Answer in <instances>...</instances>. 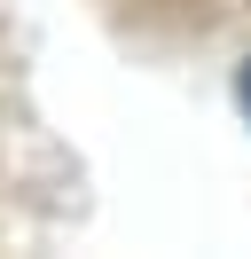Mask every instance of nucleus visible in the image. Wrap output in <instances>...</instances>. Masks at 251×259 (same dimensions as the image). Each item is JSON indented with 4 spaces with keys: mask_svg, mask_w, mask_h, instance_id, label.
<instances>
[{
    "mask_svg": "<svg viewBox=\"0 0 251 259\" xmlns=\"http://www.w3.org/2000/svg\"><path fill=\"white\" fill-rule=\"evenodd\" d=\"M235 95H243V118H251V63H243V79H235Z\"/></svg>",
    "mask_w": 251,
    "mask_h": 259,
    "instance_id": "obj_1",
    "label": "nucleus"
}]
</instances>
